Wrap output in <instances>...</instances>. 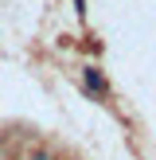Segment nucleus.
Instances as JSON below:
<instances>
[{"label":"nucleus","mask_w":156,"mask_h":160,"mask_svg":"<svg viewBox=\"0 0 156 160\" xmlns=\"http://www.w3.org/2000/svg\"><path fill=\"white\" fill-rule=\"evenodd\" d=\"M86 86H90V90H105V78H101L98 70L90 67V70H86Z\"/></svg>","instance_id":"obj_1"},{"label":"nucleus","mask_w":156,"mask_h":160,"mask_svg":"<svg viewBox=\"0 0 156 160\" xmlns=\"http://www.w3.org/2000/svg\"><path fill=\"white\" fill-rule=\"evenodd\" d=\"M74 4H78V12H86V0H74Z\"/></svg>","instance_id":"obj_2"}]
</instances>
